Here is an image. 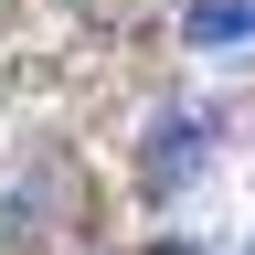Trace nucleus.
Segmentation results:
<instances>
[{
  "label": "nucleus",
  "mask_w": 255,
  "mask_h": 255,
  "mask_svg": "<svg viewBox=\"0 0 255 255\" xmlns=\"http://www.w3.org/2000/svg\"><path fill=\"white\" fill-rule=\"evenodd\" d=\"M191 159H202V117H159V138H149V191H181V170H191Z\"/></svg>",
  "instance_id": "f257e3e1"
},
{
  "label": "nucleus",
  "mask_w": 255,
  "mask_h": 255,
  "mask_svg": "<svg viewBox=\"0 0 255 255\" xmlns=\"http://www.w3.org/2000/svg\"><path fill=\"white\" fill-rule=\"evenodd\" d=\"M245 0H202V11H191V43H245Z\"/></svg>",
  "instance_id": "f03ea898"
},
{
  "label": "nucleus",
  "mask_w": 255,
  "mask_h": 255,
  "mask_svg": "<svg viewBox=\"0 0 255 255\" xmlns=\"http://www.w3.org/2000/svg\"><path fill=\"white\" fill-rule=\"evenodd\" d=\"M138 255H191V245H138Z\"/></svg>",
  "instance_id": "7ed1b4c3"
}]
</instances>
